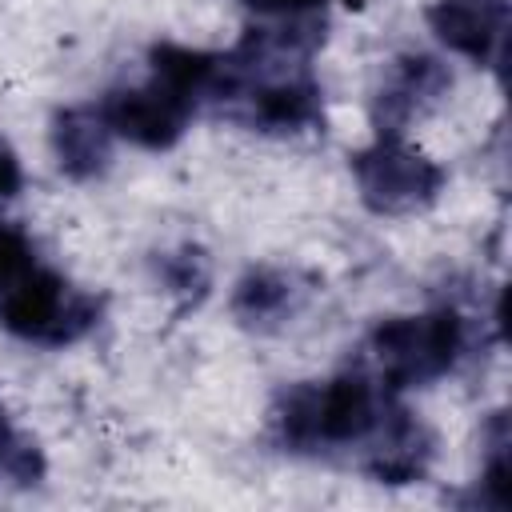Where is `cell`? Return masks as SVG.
I'll list each match as a JSON object with an SVG mask.
<instances>
[{
  "mask_svg": "<svg viewBox=\"0 0 512 512\" xmlns=\"http://www.w3.org/2000/svg\"><path fill=\"white\" fill-rule=\"evenodd\" d=\"M396 396L372 380L364 368H348L332 380H304L280 392L272 408V432L284 452L328 456L352 452L372 440Z\"/></svg>",
  "mask_w": 512,
  "mask_h": 512,
  "instance_id": "cell-1",
  "label": "cell"
},
{
  "mask_svg": "<svg viewBox=\"0 0 512 512\" xmlns=\"http://www.w3.org/2000/svg\"><path fill=\"white\" fill-rule=\"evenodd\" d=\"M148 64L152 72L144 84L116 88L96 108L116 140H128L148 152H164L184 136L192 112L204 104L216 52L164 40L148 52Z\"/></svg>",
  "mask_w": 512,
  "mask_h": 512,
  "instance_id": "cell-2",
  "label": "cell"
},
{
  "mask_svg": "<svg viewBox=\"0 0 512 512\" xmlns=\"http://www.w3.org/2000/svg\"><path fill=\"white\" fill-rule=\"evenodd\" d=\"M464 344V320L452 308L388 316L364 340V372L396 396L448 376L460 364Z\"/></svg>",
  "mask_w": 512,
  "mask_h": 512,
  "instance_id": "cell-3",
  "label": "cell"
},
{
  "mask_svg": "<svg viewBox=\"0 0 512 512\" xmlns=\"http://www.w3.org/2000/svg\"><path fill=\"white\" fill-rule=\"evenodd\" d=\"M0 324L28 344L68 348L100 324V300L60 272L32 264L0 288Z\"/></svg>",
  "mask_w": 512,
  "mask_h": 512,
  "instance_id": "cell-4",
  "label": "cell"
},
{
  "mask_svg": "<svg viewBox=\"0 0 512 512\" xmlns=\"http://www.w3.org/2000/svg\"><path fill=\"white\" fill-rule=\"evenodd\" d=\"M352 180L368 212L408 216L444 192V168L404 136H376L352 156Z\"/></svg>",
  "mask_w": 512,
  "mask_h": 512,
  "instance_id": "cell-5",
  "label": "cell"
},
{
  "mask_svg": "<svg viewBox=\"0 0 512 512\" xmlns=\"http://www.w3.org/2000/svg\"><path fill=\"white\" fill-rule=\"evenodd\" d=\"M448 88H452V76L436 56H428V52L396 56L372 92L376 136H404V128L424 120L448 96Z\"/></svg>",
  "mask_w": 512,
  "mask_h": 512,
  "instance_id": "cell-6",
  "label": "cell"
},
{
  "mask_svg": "<svg viewBox=\"0 0 512 512\" xmlns=\"http://www.w3.org/2000/svg\"><path fill=\"white\" fill-rule=\"evenodd\" d=\"M428 28L456 56L500 68L508 36V0H436L428 8Z\"/></svg>",
  "mask_w": 512,
  "mask_h": 512,
  "instance_id": "cell-7",
  "label": "cell"
},
{
  "mask_svg": "<svg viewBox=\"0 0 512 512\" xmlns=\"http://www.w3.org/2000/svg\"><path fill=\"white\" fill-rule=\"evenodd\" d=\"M360 464L376 484H416L428 476L432 464V432L404 404H392L372 440L364 444Z\"/></svg>",
  "mask_w": 512,
  "mask_h": 512,
  "instance_id": "cell-8",
  "label": "cell"
},
{
  "mask_svg": "<svg viewBox=\"0 0 512 512\" xmlns=\"http://www.w3.org/2000/svg\"><path fill=\"white\" fill-rule=\"evenodd\" d=\"M112 140L96 104H72L52 120V156L68 180H96L112 160Z\"/></svg>",
  "mask_w": 512,
  "mask_h": 512,
  "instance_id": "cell-9",
  "label": "cell"
},
{
  "mask_svg": "<svg viewBox=\"0 0 512 512\" xmlns=\"http://www.w3.org/2000/svg\"><path fill=\"white\" fill-rule=\"evenodd\" d=\"M308 284L288 268H252L232 292V316L252 332H272L304 308Z\"/></svg>",
  "mask_w": 512,
  "mask_h": 512,
  "instance_id": "cell-10",
  "label": "cell"
},
{
  "mask_svg": "<svg viewBox=\"0 0 512 512\" xmlns=\"http://www.w3.org/2000/svg\"><path fill=\"white\" fill-rule=\"evenodd\" d=\"M156 280L160 288L180 304V308H196L208 296L212 284V264L204 256V248L196 244H180L156 256Z\"/></svg>",
  "mask_w": 512,
  "mask_h": 512,
  "instance_id": "cell-11",
  "label": "cell"
},
{
  "mask_svg": "<svg viewBox=\"0 0 512 512\" xmlns=\"http://www.w3.org/2000/svg\"><path fill=\"white\" fill-rule=\"evenodd\" d=\"M44 452L40 444L20 432L4 404H0V492H24V488H36L44 480Z\"/></svg>",
  "mask_w": 512,
  "mask_h": 512,
  "instance_id": "cell-12",
  "label": "cell"
},
{
  "mask_svg": "<svg viewBox=\"0 0 512 512\" xmlns=\"http://www.w3.org/2000/svg\"><path fill=\"white\" fill-rule=\"evenodd\" d=\"M476 500L484 508L504 512L512 500V484H508V416L492 412L488 428H484V468L476 480Z\"/></svg>",
  "mask_w": 512,
  "mask_h": 512,
  "instance_id": "cell-13",
  "label": "cell"
},
{
  "mask_svg": "<svg viewBox=\"0 0 512 512\" xmlns=\"http://www.w3.org/2000/svg\"><path fill=\"white\" fill-rule=\"evenodd\" d=\"M32 264H36L32 240H28L20 228H12V224L0 220V288H4L8 280H16L24 268H32Z\"/></svg>",
  "mask_w": 512,
  "mask_h": 512,
  "instance_id": "cell-14",
  "label": "cell"
},
{
  "mask_svg": "<svg viewBox=\"0 0 512 512\" xmlns=\"http://www.w3.org/2000/svg\"><path fill=\"white\" fill-rule=\"evenodd\" d=\"M244 4L252 12H260V16L280 20V24H308L324 8V0H244Z\"/></svg>",
  "mask_w": 512,
  "mask_h": 512,
  "instance_id": "cell-15",
  "label": "cell"
},
{
  "mask_svg": "<svg viewBox=\"0 0 512 512\" xmlns=\"http://www.w3.org/2000/svg\"><path fill=\"white\" fill-rule=\"evenodd\" d=\"M20 184H24L20 156L12 152V144H8V140H0V200L16 196V192H20Z\"/></svg>",
  "mask_w": 512,
  "mask_h": 512,
  "instance_id": "cell-16",
  "label": "cell"
}]
</instances>
